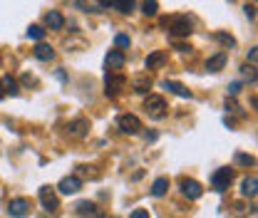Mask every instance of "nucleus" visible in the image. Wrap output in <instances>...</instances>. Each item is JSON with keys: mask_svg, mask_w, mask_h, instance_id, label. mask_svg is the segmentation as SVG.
<instances>
[{"mask_svg": "<svg viewBox=\"0 0 258 218\" xmlns=\"http://www.w3.org/2000/svg\"><path fill=\"white\" fill-rule=\"evenodd\" d=\"M164 25H169V33L174 38H189L194 33V23L189 18H171V20H164Z\"/></svg>", "mask_w": 258, "mask_h": 218, "instance_id": "1", "label": "nucleus"}, {"mask_svg": "<svg viewBox=\"0 0 258 218\" xmlns=\"http://www.w3.org/2000/svg\"><path fill=\"white\" fill-rule=\"evenodd\" d=\"M144 109H147L152 117H156V119H159V117H164V114H166V102H164L159 94H149V97L144 99Z\"/></svg>", "mask_w": 258, "mask_h": 218, "instance_id": "2", "label": "nucleus"}, {"mask_svg": "<svg viewBox=\"0 0 258 218\" xmlns=\"http://www.w3.org/2000/svg\"><path fill=\"white\" fill-rule=\"evenodd\" d=\"M75 211H77V216H82V218H104V211H102L97 203H92V201H80V203L75 206Z\"/></svg>", "mask_w": 258, "mask_h": 218, "instance_id": "3", "label": "nucleus"}, {"mask_svg": "<svg viewBox=\"0 0 258 218\" xmlns=\"http://www.w3.org/2000/svg\"><path fill=\"white\" fill-rule=\"evenodd\" d=\"M117 124H119V129H122L124 134H139V131H142V122H139V117H134V114H122V117L117 119Z\"/></svg>", "mask_w": 258, "mask_h": 218, "instance_id": "4", "label": "nucleus"}, {"mask_svg": "<svg viewBox=\"0 0 258 218\" xmlns=\"http://www.w3.org/2000/svg\"><path fill=\"white\" fill-rule=\"evenodd\" d=\"M211 181H213V188H216L218 193H223V191L231 186V181H233V169H218Z\"/></svg>", "mask_w": 258, "mask_h": 218, "instance_id": "5", "label": "nucleus"}, {"mask_svg": "<svg viewBox=\"0 0 258 218\" xmlns=\"http://www.w3.org/2000/svg\"><path fill=\"white\" fill-rule=\"evenodd\" d=\"M40 201H43L45 211H50V213H57V208H60V201H57V196H55V191H52L50 186H43V188H40Z\"/></svg>", "mask_w": 258, "mask_h": 218, "instance_id": "6", "label": "nucleus"}, {"mask_svg": "<svg viewBox=\"0 0 258 218\" xmlns=\"http://www.w3.org/2000/svg\"><path fill=\"white\" fill-rule=\"evenodd\" d=\"M8 213H10L13 218H25V216L30 213V201H28V198H13V201L8 203Z\"/></svg>", "mask_w": 258, "mask_h": 218, "instance_id": "7", "label": "nucleus"}, {"mask_svg": "<svg viewBox=\"0 0 258 218\" xmlns=\"http://www.w3.org/2000/svg\"><path fill=\"white\" fill-rule=\"evenodd\" d=\"M179 186H181V193H184L186 198H191V201H194V198H199V196L204 193L201 183H199V181H191V178H181V183H179Z\"/></svg>", "mask_w": 258, "mask_h": 218, "instance_id": "8", "label": "nucleus"}, {"mask_svg": "<svg viewBox=\"0 0 258 218\" xmlns=\"http://www.w3.org/2000/svg\"><path fill=\"white\" fill-rule=\"evenodd\" d=\"M57 188H60V193L70 196V193H77V191L82 188V181H80L77 176H65V178L57 183Z\"/></svg>", "mask_w": 258, "mask_h": 218, "instance_id": "9", "label": "nucleus"}, {"mask_svg": "<svg viewBox=\"0 0 258 218\" xmlns=\"http://www.w3.org/2000/svg\"><path fill=\"white\" fill-rule=\"evenodd\" d=\"M127 85V80L122 77V75H107V97H117L119 94V89Z\"/></svg>", "mask_w": 258, "mask_h": 218, "instance_id": "10", "label": "nucleus"}, {"mask_svg": "<svg viewBox=\"0 0 258 218\" xmlns=\"http://www.w3.org/2000/svg\"><path fill=\"white\" fill-rule=\"evenodd\" d=\"M87 129H90V122H87V119H75V122L67 124V134H70L72 139H82V136L87 134Z\"/></svg>", "mask_w": 258, "mask_h": 218, "instance_id": "11", "label": "nucleus"}, {"mask_svg": "<svg viewBox=\"0 0 258 218\" xmlns=\"http://www.w3.org/2000/svg\"><path fill=\"white\" fill-rule=\"evenodd\" d=\"M107 70L109 72H114V70H122L124 67V52L122 50H109V55H107Z\"/></svg>", "mask_w": 258, "mask_h": 218, "instance_id": "12", "label": "nucleus"}, {"mask_svg": "<svg viewBox=\"0 0 258 218\" xmlns=\"http://www.w3.org/2000/svg\"><path fill=\"white\" fill-rule=\"evenodd\" d=\"M45 25H48L50 30H62V28H65L62 13H60V10H50V13L45 15Z\"/></svg>", "mask_w": 258, "mask_h": 218, "instance_id": "13", "label": "nucleus"}, {"mask_svg": "<svg viewBox=\"0 0 258 218\" xmlns=\"http://www.w3.org/2000/svg\"><path fill=\"white\" fill-rule=\"evenodd\" d=\"M161 87H164V89H169L171 94L181 97V99H191V92H189L184 85H179V82H171V80H166V82H161Z\"/></svg>", "mask_w": 258, "mask_h": 218, "instance_id": "14", "label": "nucleus"}, {"mask_svg": "<svg viewBox=\"0 0 258 218\" xmlns=\"http://www.w3.org/2000/svg\"><path fill=\"white\" fill-rule=\"evenodd\" d=\"M223 67H226V52H218V55L206 60V70L208 72H221Z\"/></svg>", "mask_w": 258, "mask_h": 218, "instance_id": "15", "label": "nucleus"}, {"mask_svg": "<svg viewBox=\"0 0 258 218\" xmlns=\"http://www.w3.org/2000/svg\"><path fill=\"white\" fill-rule=\"evenodd\" d=\"M35 57H38L40 62H50V60L55 57V50H52L50 45H45V43H38V45H35Z\"/></svg>", "mask_w": 258, "mask_h": 218, "instance_id": "16", "label": "nucleus"}, {"mask_svg": "<svg viewBox=\"0 0 258 218\" xmlns=\"http://www.w3.org/2000/svg\"><path fill=\"white\" fill-rule=\"evenodd\" d=\"M256 191H258V178H256V176H246L243 183H241V193L248 196V198H253Z\"/></svg>", "mask_w": 258, "mask_h": 218, "instance_id": "17", "label": "nucleus"}, {"mask_svg": "<svg viewBox=\"0 0 258 218\" xmlns=\"http://www.w3.org/2000/svg\"><path fill=\"white\" fill-rule=\"evenodd\" d=\"M166 188H169V178H166V176H161V178H156V181L152 183V196L161 198V196L166 193Z\"/></svg>", "mask_w": 258, "mask_h": 218, "instance_id": "18", "label": "nucleus"}, {"mask_svg": "<svg viewBox=\"0 0 258 218\" xmlns=\"http://www.w3.org/2000/svg\"><path fill=\"white\" fill-rule=\"evenodd\" d=\"M166 62V55L164 52H152L149 57H147V70H156V67H161Z\"/></svg>", "mask_w": 258, "mask_h": 218, "instance_id": "19", "label": "nucleus"}, {"mask_svg": "<svg viewBox=\"0 0 258 218\" xmlns=\"http://www.w3.org/2000/svg\"><path fill=\"white\" fill-rule=\"evenodd\" d=\"M132 87H134V92L147 94V92H149V87H152V77H149V75H147V77H137V80L132 82Z\"/></svg>", "mask_w": 258, "mask_h": 218, "instance_id": "20", "label": "nucleus"}, {"mask_svg": "<svg viewBox=\"0 0 258 218\" xmlns=\"http://www.w3.org/2000/svg\"><path fill=\"white\" fill-rule=\"evenodd\" d=\"M142 13L147 18H154L159 13V3H156V0H142Z\"/></svg>", "mask_w": 258, "mask_h": 218, "instance_id": "21", "label": "nucleus"}, {"mask_svg": "<svg viewBox=\"0 0 258 218\" xmlns=\"http://www.w3.org/2000/svg\"><path fill=\"white\" fill-rule=\"evenodd\" d=\"M3 89H5V94H10V97H18V94H20V87H18V82H15L13 77H5V80H3Z\"/></svg>", "mask_w": 258, "mask_h": 218, "instance_id": "22", "label": "nucleus"}, {"mask_svg": "<svg viewBox=\"0 0 258 218\" xmlns=\"http://www.w3.org/2000/svg\"><path fill=\"white\" fill-rule=\"evenodd\" d=\"M134 3H137V0H117V3H114V8H117L119 13L129 15V13L134 10Z\"/></svg>", "mask_w": 258, "mask_h": 218, "instance_id": "23", "label": "nucleus"}, {"mask_svg": "<svg viewBox=\"0 0 258 218\" xmlns=\"http://www.w3.org/2000/svg\"><path fill=\"white\" fill-rule=\"evenodd\" d=\"M28 38H30V40H35V43H43L45 30H43L40 25H30V28H28Z\"/></svg>", "mask_w": 258, "mask_h": 218, "instance_id": "24", "label": "nucleus"}, {"mask_svg": "<svg viewBox=\"0 0 258 218\" xmlns=\"http://www.w3.org/2000/svg\"><path fill=\"white\" fill-rule=\"evenodd\" d=\"M216 40H218V43H223V45H228V47H233V45H236V40H233L231 35H226V33H216Z\"/></svg>", "mask_w": 258, "mask_h": 218, "instance_id": "25", "label": "nucleus"}, {"mask_svg": "<svg viewBox=\"0 0 258 218\" xmlns=\"http://www.w3.org/2000/svg\"><path fill=\"white\" fill-rule=\"evenodd\" d=\"M236 161H238V164H243V166H253V164H256V159H253V156H248V154H236Z\"/></svg>", "mask_w": 258, "mask_h": 218, "instance_id": "26", "label": "nucleus"}, {"mask_svg": "<svg viewBox=\"0 0 258 218\" xmlns=\"http://www.w3.org/2000/svg\"><path fill=\"white\" fill-rule=\"evenodd\" d=\"M114 43H117V47H129V35H117Z\"/></svg>", "mask_w": 258, "mask_h": 218, "instance_id": "27", "label": "nucleus"}, {"mask_svg": "<svg viewBox=\"0 0 258 218\" xmlns=\"http://www.w3.org/2000/svg\"><path fill=\"white\" fill-rule=\"evenodd\" d=\"M129 218H149V211H144V208H137V211H132V216Z\"/></svg>", "mask_w": 258, "mask_h": 218, "instance_id": "28", "label": "nucleus"}, {"mask_svg": "<svg viewBox=\"0 0 258 218\" xmlns=\"http://www.w3.org/2000/svg\"><path fill=\"white\" fill-rule=\"evenodd\" d=\"M238 92H241V85H238V82H233V85L228 87V94H231V97H236Z\"/></svg>", "mask_w": 258, "mask_h": 218, "instance_id": "29", "label": "nucleus"}, {"mask_svg": "<svg viewBox=\"0 0 258 218\" xmlns=\"http://www.w3.org/2000/svg\"><path fill=\"white\" fill-rule=\"evenodd\" d=\"M114 3H117V0H100V8H114Z\"/></svg>", "mask_w": 258, "mask_h": 218, "instance_id": "30", "label": "nucleus"}, {"mask_svg": "<svg viewBox=\"0 0 258 218\" xmlns=\"http://www.w3.org/2000/svg\"><path fill=\"white\" fill-rule=\"evenodd\" d=\"M243 10H246V15H248V18H251V20H253V18H256V8H253V5H246V8H243Z\"/></svg>", "mask_w": 258, "mask_h": 218, "instance_id": "31", "label": "nucleus"}, {"mask_svg": "<svg viewBox=\"0 0 258 218\" xmlns=\"http://www.w3.org/2000/svg\"><path fill=\"white\" fill-rule=\"evenodd\" d=\"M248 60H251V65H256V60H258V52H256V47H251V52H248Z\"/></svg>", "mask_w": 258, "mask_h": 218, "instance_id": "32", "label": "nucleus"}, {"mask_svg": "<svg viewBox=\"0 0 258 218\" xmlns=\"http://www.w3.org/2000/svg\"><path fill=\"white\" fill-rule=\"evenodd\" d=\"M176 50H179V52H189L191 47H189V45H184V43H176Z\"/></svg>", "mask_w": 258, "mask_h": 218, "instance_id": "33", "label": "nucleus"}, {"mask_svg": "<svg viewBox=\"0 0 258 218\" xmlns=\"http://www.w3.org/2000/svg\"><path fill=\"white\" fill-rule=\"evenodd\" d=\"M144 139H147V141H154V139H156V134H154V131H147V134H144Z\"/></svg>", "mask_w": 258, "mask_h": 218, "instance_id": "34", "label": "nucleus"}, {"mask_svg": "<svg viewBox=\"0 0 258 218\" xmlns=\"http://www.w3.org/2000/svg\"><path fill=\"white\" fill-rule=\"evenodd\" d=\"M5 97V89H3V82H0V99H3Z\"/></svg>", "mask_w": 258, "mask_h": 218, "instance_id": "35", "label": "nucleus"}]
</instances>
